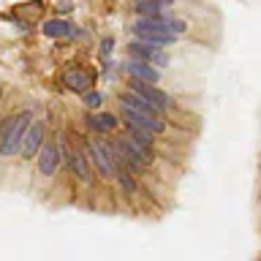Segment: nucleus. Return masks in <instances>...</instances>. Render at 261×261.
<instances>
[{
  "label": "nucleus",
  "mask_w": 261,
  "mask_h": 261,
  "mask_svg": "<svg viewBox=\"0 0 261 261\" xmlns=\"http://www.w3.org/2000/svg\"><path fill=\"white\" fill-rule=\"evenodd\" d=\"M63 82H65V87H68V90L82 93V95L93 87V76H90L87 71H82V68H68V71H65V76H63Z\"/></svg>",
  "instance_id": "obj_12"
},
{
  "label": "nucleus",
  "mask_w": 261,
  "mask_h": 261,
  "mask_svg": "<svg viewBox=\"0 0 261 261\" xmlns=\"http://www.w3.org/2000/svg\"><path fill=\"white\" fill-rule=\"evenodd\" d=\"M44 36H49V38H63V36H68L71 33V22H65V19H49V22H44Z\"/></svg>",
  "instance_id": "obj_13"
},
{
  "label": "nucleus",
  "mask_w": 261,
  "mask_h": 261,
  "mask_svg": "<svg viewBox=\"0 0 261 261\" xmlns=\"http://www.w3.org/2000/svg\"><path fill=\"white\" fill-rule=\"evenodd\" d=\"M101 101H103V98L98 95L95 90H87V93H85V106H87V109H98V106H101Z\"/></svg>",
  "instance_id": "obj_18"
},
{
  "label": "nucleus",
  "mask_w": 261,
  "mask_h": 261,
  "mask_svg": "<svg viewBox=\"0 0 261 261\" xmlns=\"http://www.w3.org/2000/svg\"><path fill=\"white\" fill-rule=\"evenodd\" d=\"M128 55L139 57V60H144L150 65H169V55L163 52V46L147 44V41H142V38L130 41V44H128Z\"/></svg>",
  "instance_id": "obj_7"
},
{
  "label": "nucleus",
  "mask_w": 261,
  "mask_h": 261,
  "mask_svg": "<svg viewBox=\"0 0 261 261\" xmlns=\"http://www.w3.org/2000/svg\"><path fill=\"white\" fill-rule=\"evenodd\" d=\"M125 71H128V76H130V79L147 82V85H155V82L161 79L158 68H152L150 63L139 60V57H130V60H128V65H125Z\"/></svg>",
  "instance_id": "obj_10"
},
{
  "label": "nucleus",
  "mask_w": 261,
  "mask_h": 261,
  "mask_svg": "<svg viewBox=\"0 0 261 261\" xmlns=\"http://www.w3.org/2000/svg\"><path fill=\"white\" fill-rule=\"evenodd\" d=\"M57 169H60V150L57 144H41L38 150V174L41 177H55Z\"/></svg>",
  "instance_id": "obj_9"
},
{
  "label": "nucleus",
  "mask_w": 261,
  "mask_h": 261,
  "mask_svg": "<svg viewBox=\"0 0 261 261\" xmlns=\"http://www.w3.org/2000/svg\"><path fill=\"white\" fill-rule=\"evenodd\" d=\"M136 38L147 41V44H155V46H169L174 44V36L163 28V16H155V19H147V16H139V19L130 24Z\"/></svg>",
  "instance_id": "obj_3"
},
{
  "label": "nucleus",
  "mask_w": 261,
  "mask_h": 261,
  "mask_svg": "<svg viewBox=\"0 0 261 261\" xmlns=\"http://www.w3.org/2000/svg\"><path fill=\"white\" fill-rule=\"evenodd\" d=\"M122 109V117H125L128 128H142V130H150V134H166L169 125L161 114H142V112H134L128 106H120Z\"/></svg>",
  "instance_id": "obj_5"
},
{
  "label": "nucleus",
  "mask_w": 261,
  "mask_h": 261,
  "mask_svg": "<svg viewBox=\"0 0 261 261\" xmlns=\"http://www.w3.org/2000/svg\"><path fill=\"white\" fill-rule=\"evenodd\" d=\"M57 150H60V161L68 163V169L76 174V179H82V182H87V185L95 182L93 166H90V161H87V152H82V150H76V147H71V142H68L65 136L57 142Z\"/></svg>",
  "instance_id": "obj_4"
},
{
  "label": "nucleus",
  "mask_w": 261,
  "mask_h": 261,
  "mask_svg": "<svg viewBox=\"0 0 261 261\" xmlns=\"http://www.w3.org/2000/svg\"><path fill=\"white\" fill-rule=\"evenodd\" d=\"M87 128L95 136H106L112 130H117V117L109 112H98V114H87Z\"/></svg>",
  "instance_id": "obj_11"
},
{
  "label": "nucleus",
  "mask_w": 261,
  "mask_h": 261,
  "mask_svg": "<svg viewBox=\"0 0 261 261\" xmlns=\"http://www.w3.org/2000/svg\"><path fill=\"white\" fill-rule=\"evenodd\" d=\"M128 130H130V139H134V142H139L142 147H147V150L155 152V134L142 130V128H128Z\"/></svg>",
  "instance_id": "obj_14"
},
{
  "label": "nucleus",
  "mask_w": 261,
  "mask_h": 261,
  "mask_svg": "<svg viewBox=\"0 0 261 261\" xmlns=\"http://www.w3.org/2000/svg\"><path fill=\"white\" fill-rule=\"evenodd\" d=\"M87 152L93 158V166L98 169V174L103 179H117V169H122V161H120V152L112 142H106L103 136L87 142Z\"/></svg>",
  "instance_id": "obj_2"
},
{
  "label": "nucleus",
  "mask_w": 261,
  "mask_h": 261,
  "mask_svg": "<svg viewBox=\"0 0 261 261\" xmlns=\"http://www.w3.org/2000/svg\"><path fill=\"white\" fill-rule=\"evenodd\" d=\"M163 28H166L171 36H177V33H185L188 30V24L182 19H163Z\"/></svg>",
  "instance_id": "obj_17"
},
{
  "label": "nucleus",
  "mask_w": 261,
  "mask_h": 261,
  "mask_svg": "<svg viewBox=\"0 0 261 261\" xmlns=\"http://www.w3.org/2000/svg\"><path fill=\"white\" fill-rule=\"evenodd\" d=\"M139 3H158V6H171L174 0H139Z\"/></svg>",
  "instance_id": "obj_20"
},
{
  "label": "nucleus",
  "mask_w": 261,
  "mask_h": 261,
  "mask_svg": "<svg viewBox=\"0 0 261 261\" xmlns=\"http://www.w3.org/2000/svg\"><path fill=\"white\" fill-rule=\"evenodd\" d=\"M112 46H114V41L112 38H103V46H101V52L106 55V52H112Z\"/></svg>",
  "instance_id": "obj_19"
},
{
  "label": "nucleus",
  "mask_w": 261,
  "mask_h": 261,
  "mask_svg": "<svg viewBox=\"0 0 261 261\" xmlns=\"http://www.w3.org/2000/svg\"><path fill=\"white\" fill-rule=\"evenodd\" d=\"M44 139H46V125L44 122H30L28 130H24V136H22L19 155L22 158H36L41 144H44Z\"/></svg>",
  "instance_id": "obj_8"
},
{
  "label": "nucleus",
  "mask_w": 261,
  "mask_h": 261,
  "mask_svg": "<svg viewBox=\"0 0 261 261\" xmlns=\"http://www.w3.org/2000/svg\"><path fill=\"white\" fill-rule=\"evenodd\" d=\"M117 182H120V188H122L125 196H136V179L130 177L128 169H117Z\"/></svg>",
  "instance_id": "obj_15"
},
{
  "label": "nucleus",
  "mask_w": 261,
  "mask_h": 261,
  "mask_svg": "<svg viewBox=\"0 0 261 261\" xmlns=\"http://www.w3.org/2000/svg\"><path fill=\"white\" fill-rule=\"evenodd\" d=\"M33 120L30 112H14L0 122V155L3 158H11V155L19 152V144H22V136L28 130Z\"/></svg>",
  "instance_id": "obj_1"
},
{
  "label": "nucleus",
  "mask_w": 261,
  "mask_h": 261,
  "mask_svg": "<svg viewBox=\"0 0 261 261\" xmlns=\"http://www.w3.org/2000/svg\"><path fill=\"white\" fill-rule=\"evenodd\" d=\"M136 14L139 16H147V19H155V16H163V6H158V3H139L136 0Z\"/></svg>",
  "instance_id": "obj_16"
},
{
  "label": "nucleus",
  "mask_w": 261,
  "mask_h": 261,
  "mask_svg": "<svg viewBox=\"0 0 261 261\" xmlns=\"http://www.w3.org/2000/svg\"><path fill=\"white\" fill-rule=\"evenodd\" d=\"M130 90H134L136 95H142L147 103L152 106L155 112L158 114H163L166 109H171V106H174V101H171V98L163 93V90H158V87H152V85H147V82H139V79H130V85H128Z\"/></svg>",
  "instance_id": "obj_6"
}]
</instances>
